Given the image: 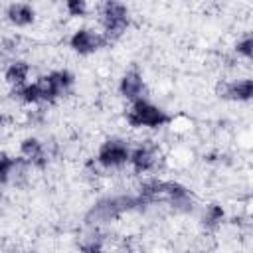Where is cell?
<instances>
[{"mask_svg":"<svg viewBox=\"0 0 253 253\" xmlns=\"http://www.w3.org/2000/svg\"><path fill=\"white\" fill-rule=\"evenodd\" d=\"M30 71H32V67H30L28 61H24V59H14V61H10V63L6 65V69H4V81L12 87V91H14V89H20V87H24V85L28 83Z\"/></svg>","mask_w":253,"mask_h":253,"instance_id":"13","label":"cell"},{"mask_svg":"<svg viewBox=\"0 0 253 253\" xmlns=\"http://www.w3.org/2000/svg\"><path fill=\"white\" fill-rule=\"evenodd\" d=\"M170 121H172V117L162 107H158L146 99H138V101L130 103V107L126 111V123L132 128H162Z\"/></svg>","mask_w":253,"mask_h":253,"instance_id":"5","label":"cell"},{"mask_svg":"<svg viewBox=\"0 0 253 253\" xmlns=\"http://www.w3.org/2000/svg\"><path fill=\"white\" fill-rule=\"evenodd\" d=\"M225 221V208L217 202H211L202 211V227L206 231H215Z\"/></svg>","mask_w":253,"mask_h":253,"instance_id":"14","label":"cell"},{"mask_svg":"<svg viewBox=\"0 0 253 253\" xmlns=\"http://www.w3.org/2000/svg\"><path fill=\"white\" fill-rule=\"evenodd\" d=\"M107 43L105 36L93 28H77L69 38V47L79 55H91L103 49Z\"/></svg>","mask_w":253,"mask_h":253,"instance_id":"7","label":"cell"},{"mask_svg":"<svg viewBox=\"0 0 253 253\" xmlns=\"http://www.w3.org/2000/svg\"><path fill=\"white\" fill-rule=\"evenodd\" d=\"M16 164H18V158L16 156H10V154L0 152V186H6V184L12 182Z\"/></svg>","mask_w":253,"mask_h":253,"instance_id":"16","label":"cell"},{"mask_svg":"<svg viewBox=\"0 0 253 253\" xmlns=\"http://www.w3.org/2000/svg\"><path fill=\"white\" fill-rule=\"evenodd\" d=\"M79 253H109L105 249V239H103L99 227H89V235L81 237Z\"/></svg>","mask_w":253,"mask_h":253,"instance_id":"15","label":"cell"},{"mask_svg":"<svg viewBox=\"0 0 253 253\" xmlns=\"http://www.w3.org/2000/svg\"><path fill=\"white\" fill-rule=\"evenodd\" d=\"M73 73L67 69H55L45 75H40L34 83H26L20 89H14V99L24 105H40V103H55L65 97L73 87Z\"/></svg>","mask_w":253,"mask_h":253,"instance_id":"1","label":"cell"},{"mask_svg":"<svg viewBox=\"0 0 253 253\" xmlns=\"http://www.w3.org/2000/svg\"><path fill=\"white\" fill-rule=\"evenodd\" d=\"M233 49H235V53H237L239 57H243L245 61H249L251 55H253V38H251L249 34L243 36V38H239Z\"/></svg>","mask_w":253,"mask_h":253,"instance_id":"17","label":"cell"},{"mask_svg":"<svg viewBox=\"0 0 253 253\" xmlns=\"http://www.w3.org/2000/svg\"><path fill=\"white\" fill-rule=\"evenodd\" d=\"M99 22L103 28L101 34L105 36L107 43H115L130 28V12L126 4L117 0H107L99 6Z\"/></svg>","mask_w":253,"mask_h":253,"instance_id":"4","label":"cell"},{"mask_svg":"<svg viewBox=\"0 0 253 253\" xmlns=\"http://www.w3.org/2000/svg\"><path fill=\"white\" fill-rule=\"evenodd\" d=\"M215 95L219 99H223V101L247 103L253 97V81L249 77L231 79V81H219L215 85Z\"/></svg>","mask_w":253,"mask_h":253,"instance_id":"9","label":"cell"},{"mask_svg":"<svg viewBox=\"0 0 253 253\" xmlns=\"http://www.w3.org/2000/svg\"><path fill=\"white\" fill-rule=\"evenodd\" d=\"M128 164L130 168L136 172V174H148V172H154L160 164V150L156 144H152L150 140L134 146L130 150V158H128Z\"/></svg>","mask_w":253,"mask_h":253,"instance_id":"8","label":"cell"},{"mask_svg":"<svg viewBox=\"0 0 253 253\" xmlns=\"http://www.w3.org/2000/svg\"><path fill=\"white\" fill-rule=\"evenodd\" d=\"M144 204L138 198V194H115L99 198L85 213V225L87 227H103L115 219H119L125 213L142 210Z\"/></svg>","mask_w":253,"mask_h":253,"instance_id":"3","label":"cell"},{"mask_svg":"<svg viewBox=\"0 0 253 253\" xmlns=\"http://www.w3.org/2000/svg\"><path fill=\"white\" fill-rule=\"evenodd\" d=\"M130 144L128 140L121 138V136H109L105 138L99 148H97V154H95V162L101 166V168H123L125 164H128V158H130Z\"/></svg>","mask_w":253,"mask_h":253,"instance_id":"6","label":"cell"},{"mask_svg":"<svg viewBox=\"0 0 253 253\" xmlns=\"http://www.w3.org/2000/svg\"><path fill=\"white\" fill-rule=\"evenodd\" d=\"M24 253H38V251H24Z\"/></svg>","mask_w":253,"mask_h":253,"instance_id":"19","label":"cell"},{"mask_svg":"<svg viewBox=\"0 0 253 253\" xmlns=\"http://www.w3.org/2000/svg\"><path fill=\"white\" fill-rule=\"evenodd\" d=\"M65 10L71 18H85L87 12H89V4L85 0H67Z\"/></svg>","mask_w":253,"mask_h":253,"instance_id":"18","label":"cell"},{"mask_svg":"<svg viewBox=\"0 0 253 253\" xmlns=\"http://www.w3.org/2000/svg\"><path fill=\"white\" fill-rule=\"evenodd\" d=\"M4 16L14 28H28L36 22V8L26 2H14L6 6Z\"/></svg>","mask_w":253,"mask_h":253,"instance_id":"12","label":"cell"},{"mask_svg":"<svg viewBox=\"0 0 253 253\" xmlns=\"http://www.w3.org/2000/svg\"><path fill=\"white\" fill-rule=\"evenodd\" d=\"M138 198L146 204H158L166 202L174 211L178 213H192L196 208L194 194L176 180H162V178H148L138 186Z\"/></svg>","mask_w":253,"mask_h":253,"instance_id":"2","label":"cell"},{"mask_svg":"<svg viewBox=\"0 0 253 253\" xmlns=\"http://www.w3.org/2000/svg\"><path fill=\"white\" fill-rule=\"evenodd\" d=\"M20 158L26 160L32 168H40V170H43L47 166V162H49V154H47L45 144L36 136L22 138V142H20Z\"/></svg>","mask_w":253,"mask_h":253,"instance_id":"10","label":"cell"},{"mask_svg":"<svg viewBox=\"0 0 253 253\" xmlns=\"http://www.w3.org/2000/svg\"><path fill=\"white\" fill-rule=\"evenodd\" d=\"M119 93L123 99L134 103L138 99H144V93H146V83H144V77L138 69H126L121 79H119Z\"/></svg>","mask_w":253,"mask_h":253,"instance_id":"11","label":"cell"}]
</instances>
